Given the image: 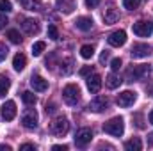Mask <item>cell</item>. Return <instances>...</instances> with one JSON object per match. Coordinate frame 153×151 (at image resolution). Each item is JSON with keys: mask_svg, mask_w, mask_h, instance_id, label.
<instances>
[{"mask_svg": "<svg viewBox=\"0 0 153 151\" xmlns=\"http://www.w3.org/2000/svg\"><path fill=\"white\" fill-rule=\"evenodd\" d=\"M134 34L139 38H148L153 34V21H146V20H139L134 23Z\"/></svg>", "mask_w": 153, "mask_h": 151, "instance_id": "obj_4", "label": "cell"}, {"mask_svg": "<svg viewBox=\"0 0 153 151\" xmlns=\"http://www.w3.org/2000/svg\"><path fill=\"white\" fill-rule=\"evenodd\" d=\"M80 55H82L84 59H91V57L94 55V48H93L91 44H84V46L80 48Z\"/></svg>", "mask_w": 153, "mask_h": 151, "instance_id": "obj_26", "label": "cell"}, {"mask_svg": "<svg viewBox=\"0 0 153 151\" xmlns=\"http://www.w3.org/2000/svg\"><path fill=\"white\" fill-rule=\"evenodd\" d=\"M148 119H150V123H152V124H153V110H152V112H150V115H148Z\"/></svg>", "mask_w": 153, "mask_h": 151, "instance_id": "obj_41", "label": "cell"}, {"mask_svg": "<svg viewBox=\"0 0 153 151\" xmlns=\"http://www.w3.org/2000/svg\"><path fill=\"white\" fill-rule=\"evenodd\" d=\"M52 150L53 151H66L68 148H66V146H59V144H55V146H52Z\"/></svg>", "mask_w": 153, "mask_h": 151, "instance_id": "obj_38", "label": "cell"}, {"mask_svg": "<svg viewBox=\"0 0 153 151\" xmlns=\"http://www.w3.org/2000/svg\"><path fill=\"white\" fill-rule=\"evenodd\" d=\"M89 73H93V68H91V66H85V68H82V70H80V75H82V76L89 75Z\"/></svg>", "mask_w": 153, "mask_h": 151, "instance_id": "obj_34", "label": "cell"}, {"mask_svg": "<svg viewBox=\"0 0 153 151\" xmlns=\"http://www.w3.org/2000/svg\"><path fill=\"white\" fill-rule=\"evenodd\" d=\"M109 44L111 46H116V48H119V46H123L125 43H126V32L125 30H114V32H111L109 34Z\"/></svg>", "mask_w": 153, "mask_h": 151, "instance_id": "obj_10", "label": "cell"}, {"mask_svg": "<svg viewBox=\"0 0 153 151\" xmlns=\"http://www.w3.org/2000/svg\"><path fill=\"white\" fill-rule=\"evenodd\" d=\"M9 87H11V80H9L5 75H0V98L7 94Z\"/></svg>", "mask_w": 153, "mask_h": 151, "instance_id": "obj_23", "label": "cell"}, {"mask_svg": "<svg viewBox=\"0 0 153 151\" xmlns=\"http://www.w3.org/2000/svg\"><path fill=\"white\" fill-rule=\"evenodd\" d=\"M152 73V68L148 64H139V66H132L128 68L126 71V82H137V80H143L146 76H150Z\"/></svg>", "mask_w": 153, "mask_h": 151, "instance_id": "obj_1", "label": "cell"}, {"mask_svg": "<svg viewBox=\"0 0 153 151\" xmlns=\"http://www.w3.org/2000/svg\"><path fill=\"white\" fill-rule=\"evenodd\" d=\"M30 87H32L34 91H38V93H45V91L48 89V82H46L43 76L32 75L30 76Z\"/></svg>", "mask_w": 153, "mask_h": 151, "instance_id": "obj_13", "label": "cell"}, {"mask_svg": "<svg viewBox=\"0 0 153 151\" xmlns=\"http://www.w3.org/2000/svg\"><path fill=\"white\" fill-rule=\"evenodd\" d=\"M22 100H23V103L25 105H36V96L30 93V91H25V93H22Z\"/></svg>", "mask_w": 153, "mask_h": 151, "instance_id": "obj_24", "label": "cell"}, {"mask_svg": "<svg viewBox=\"0 0 153 151\" xmlns=\"http://www.w3.org/2000/svg\"><path fill=\"white\" fill-rule=\"evenodd\" d=\"M7 23H9V21H7V18H5L4 14H0V30H2V29L7 25Z\"/></svg>", "mask_w": 153, "mask_h": 151, "instance_id": "obj_36", "label": "cell"}, {"mask_svg": "<svg viewBox=\"0 0 153 151\" xmlns=\"http://www.w3.org/2000/svg\"><path fill=\"white\" fill-rule=\"evenodd\" d=\"M119 20V11L116 9V7H109L107 11H105V14H103V21L107 23V25H112Z\"/></svg>", "mask_w": 153, "mask_h": 151, "instance_id": "obj_17", "label": "cell"}, {"mask_svg": "<svg viewBox=\"0 0 153 151\" xmlns=\"http://www.w3.org/2000/svg\"><path fill=\"white\" fill-rule=\"evenodd\" d=\"M20 150H36V146L34 144H22Z\"/></svg>", "mask_w": 153, "mask_h": 151, "instance_id": "obj_37", "label": "cell"}, {"mask_svg": "<svg viewBox=\"0 0 153 151\" xmlns=\"http://www.w3.org/2000/svg\"><path fill=\"white\" fill-rule=\"evenodd\" d=\"M22 124L27 130H34L38 126V112L34 109H27L25 112L22 114Z\"/></svg>", "mask_w": 153, "mask_h": 151, "instance_id": "obj_7", "label": "cell"}, {"mask_svg": "<svg viewBox=\"0 0 153 151\" xmlns=\"http://www.w3.org/2000/svg\"><path fill=\"white\" fill-rule=\"evenodd\" d=\"M75 27L78 29V30H82V32H87V30L93 29V20L87 18V16H80V18H76Z\"/></svg>", "mask_w": 153, "mask_h": 151, "instance_id": "obj_16", "label": "cell"}, {"mask_svg": "<svg viewBox=\"0 0 153 151\" xmlns=\"http://www.w3.org/2000/svg\"><path fill=\"white\" fill-rule=\"evenodd\" d=\"M62 100L68 103V105H76L78 101H80V89H78V85L75 84H68L64 89H62Z\"/></svg>", "mask_w": 153, "mask_h": 151, "instance_id": "obj_3", "label": "cell"}, {"mask_svg": "<svg viewBox=\"0 0 153 151\" xmlns=\"http://www.w3.org/2000/svg\"><path fill=\"white\" fill-rule=\"evenodd\" d=\"M45 48H46V43H45V41H38V43H34V44H32V55H34V57L41 55V53L45 52Z\"/></svg>", "mask_w": 153, "mask_h": 151, "instance_id": "obj_25", "label": "cell"}, {"mask_svg": "<svg viewBox=\"0 0 153 151\" xmlns=\"http://www.w3.org/2000/svg\"><path fill=\"white\" fill-rule=\"evenodd\" d=\"M48 38L57 41L59 39V32H57V27L55 25H48Z\"/></svg>", "mask_w": 153, "mask_h": 151, "instance_id": "obj_30", "label": "cell"}, {"mask_svg": "<svg viewBox=\"0 0 153 151\" xmlns=\"http://www.w3.org/2000/svg\"><path fill=\"white\" fill-rule=\"evenodd\" d=\"M7 53H9V50H7V46L0 43V62H2V61H4V59L7 57Z\"/></svg>", "mask_w": 153, "mask_h": 151, "instance_id": "obj_31", "label": "cell"}, {"mask_svg": "<svg viewBox=\"0 0 153 151\" xmlns=\"http://www.w3.org/2000/svg\"><path fill=\"white\" fill-rule=\"evenodd\" d=\"M103 132L109 133V135H114V137H121L123 132H125V123L121 117H112L111 121H107L103 124Z\"/></svg>", "mask_w": 153, "mask_h": 151, "instance_id": "obj_2", "label": "cell"}, {"mask_svg": "<svg viewBox=\"0 0 153 151\" xmlns=\"http://www.w3.org/2000/svg\"><path fill=\"white\" fill-rule=\"evenodd\" d=\"M91 139H93V132L89 128H82L75 133V144L78 148H85L91 142Z\"/></svg>", "mask_w": 153, "mask_h": 151, "instance_id": "obj_9", "label": "cell"}, {"mask_svg": "<svg viewBox=\"0 0 153 151\" xmlns=\"http://www.w3.org/2000/svg\"><path fill=\"white\" fill-rule=\"evenodd\" d=\"M130 53H132L134 59H144V57H148L152 53V46L146 44V43H137V44L132 46Z\"/></svg>", "mask_w": 153, "mask_h": 151, "instance_id": "obj_8", "label": "cell"}, {"mask_svg": "<svg viewBox=\"0 0 153 151\" xmlns=\"http://www.w3.org/2000/svg\"><path fill=\"white\" fill-rule=\"evenodd\" d=\"M111 68H112L114 71H117V70L121 68V59H112V61H111Z\"/></svg>", "mask_w": 153, "mask_h": 151, "instance_id": "obj_32", "label": "cell"}, {"mask_svg": "<svg viewBox=\"0 0 153 151\" xmlns=\"http://www.w3.org/2000/svg\"><path fill=\"white\" fill-rule=\"evenodd\" d=\"M11 151V146H7V144H0V151Z\"/></svg>", "mask_w": 153, "mask_h": 151, "instance_id": "obj_39", "label": "cell"}, {"mask_svg": "<svg viewBox=\"0 0 153 151\" xmlns=\"http://www.w3.org/2000/svg\"><path fill=\"white\" fill-rule=\"evenodd\" d=\"M148 144H150V146H153V133H150V135H148Z\"/></svg>", "mask_w": 153, "mask_h": 151, "instance_id": "obj_40", "label": "cell"}, {"mask_svg": "<svg viewBox=\"0 0 153 151\" xmlns=\"http://www.w3.org/2000/svg\"><path fill=\"white\" fill-rule=\"evenodd\" d=\"M105 84H107V87L109 89H117L119 85H121V78L114 73H111V75L107 76V80H105Z\"/></svg>", "mask_w": 153, "mask_h": 151, "instance_id": "obj_22", "label": "cell"}, {"mask_svg": "<svg viewBox=\"0 0 153 151\" xmlns=\"http://www.w3.org/2000/svg\"><path fill=\"white\" fill-rule=\"evenodd\" d=\"M13 11V4L9 0H0V13H11Z\"/></svg>", "mask_w": 153, "mask_h": 151, "instance_id": "obj_29", "label": "cell"}, {"mask_svg": "<svg viewBox=\"0 0 153 151\" xmlns=\"http://www.w3.org/2000/svg\"><path fill=\"white\" fill-rule=\"evenodd\" d=\"M20 4L27 11H41V7H43L41 0H20Z\"/></svg>", "mask_w": 153, "mask_h": 151, "instance_id": "obj_18", "label": "cell"}, {"mask_svg": "<svg viewBox=\"0 0 153 151\" xmlns=\"http://www.w3.org/2000/svg\"><path fill=\"white\" fill-rule=\"evenodd\" d=\"M84 2H85V5H87L89 9H94V7L100 4V0H84Z\"/></svg>", "mask_w": 153, "mask_h": 151, "instance_id": "obj_33", "label": "cell"}, {"mask_svg": "<svg viewBox=\"0 0 153 151\" xmlns=\"http://www.w3.org/2000/svg\"><path fill=\"white\" fill-rule=\"evenodd\" d=\"M107 59H109V52H107V50H103V52H102V55H100V62L103 64Z\"/></svg>", "mask_w": 153, "mask_h": 151, "instance_id": "obj_35", "label": "cell"}, {"mask_svg": "<svg viewBox=\"0 0 153 151\" xmlns=\"http://www.w3.org/2000/svg\"><path fill=\"white\" fill-rule=\"evenodd\" d=\"M139 4H141V0H123L125 9H128V11H135L139 7Z\"/></svg>", "mask_w": 153, "mask_h": 151, "instance_id": "obj_28", "label": "cell"}, {"mask_svg": "<svg viewBox=\"0 0 153 151\" xmlns=\"http://www.w3.org/2000/svg\"><path fill=\"white\" fill-rule=\"evenodd\" d=\"M7 38H9L11 43H14V44H20V43H22V36H20V32H18V30H14V29L7 32Z\"/></svg>", "mask_w": 153, "mask_h": 151, "instance_id": "obj_27", "label": "cell"}, {"mask_svg": "<svg viewBox=\"0 0 153 151\" xmlns=\"http://www.w3.org/2000/svg\"><path fill=\"white\" fill-rule=\"evenodd\" d=\"M135 100H137V93H134V91H123V93L117 94V100L116 101H117L119 107L128 109V107H132L135 103Z\"/></svg>", "mask_w": 153, "mask_h": 151, "instance_id": "obj_6", "label": "cell"}, {"mask_svg": "<svg viewBox=\"0 0 153 151\" xmlns=\"http://www.w3.org/2000/svg\"><path fill=\"white\" fill-rule=\"evenodd\" d=\"M57 7H59V11L70 14L75 9V0H57Z\"/></svg>", "mask_w": 153, "mask_h": 151, "instance_id": "obj_19", "label": "cell"}, {"mask_svg": "<svg viewBox=\"0 0 153 151\" xmlns=\"http://www.w3.org/2000/svg\"><path fill=\"white\" fill-rule=\"evenodd\" d=\"M125 150L126 151H141L143 150V142H141V139H139V137H134V139L126 141V142H125Z\"/></svg>", "mask_w": 153, "mask_h": 151, "instance_id": "obj_20", "label": "cell"}, {"mask_svg": "<svg viewBox=\"0 0 153 151\" xmlns=\"http://www.w3.org/2000/svg\"><path fill=\"white\" fill-rule=\"evenodd\" d=\"M50 130H52V133L53 135H64V133H68V130H70V123H68V119L64 117V115H59V117H55L53 119V123H52V126H50Z\"/></svg>", "mask_w": 153, "mask_h": 151, "instance_id": "obj_5", "label": "cell"}, {"mask_svg": "<svg viewBox=\"0 0 153 151\" xmlns=\"http://www.w3.org/2000/svg\"><path fill=\"white\" fill-rule=\"evenodd\" d=\"M109 107V100L105 96H96L94 100H91L89 103V110L91 112H103Z\"/></svg>", "mask_w": 153, "mask_h": 151, "instance_id": "obj_11", "label": "cell"}, {"mask_svg": "<svg viewBox=\"0 0 153 151\" xmlns=\"http://www.w3.org/2000/svg\"><path fill=\"white\" fill-rule=\"evenodd\" d=\"M25 64H27L25 55H23V53H16L14 59H13V68H14L16 71H22V70L25 68Z\"/></svg>", "mask_w": 153, "mask_h": 151, "instance_id": "obj_21", "label": "cell"}, {"mask_svg": "<svg viewBox=\"0 0 153 151\" xmlns=\"http://www.w3.org/2000/svg\"><path fill=\"white\" fill-rule=\"evenodd\" d=\"M100 87H102V76L96 75V73H93V75L87 78V89H89V93L96 94V93L100 91Z\"/></svg>", "mask_w": 153, "mask_h": 151, "instance_id": "obj_14", "label": "cell"}, {"mask_svg": "<svg viewBox=\"0 0 153 151\" xmlns=\"http://www.w3.org/2000/svg\"><path fill=\"white\" fill-rule=\"evenodd\" d=\"M2 117L5 121H13L16 117V103L14 101H5L2 105Z\"/></svg>", "mask_w": 153, "mask_h": 151, "instance_id": "obj_12", "label": "cell"}, {"mask_svg": "<svg viewBox=\"0 0 153 151\" xmlns=\"http://www.w3.org/2000/svg\"><path fill=\"white\" fill-rule=\"evenodd\" d=\"M22 29L27 32V34H38L39 32V23L36 20H32V18H25L23 20V23H22Z\"/></svg>", "mask_w": 153, "mask_h": 151, "instance_id": "obj_15", "label": "cell"}]
</instances>
